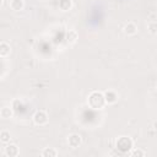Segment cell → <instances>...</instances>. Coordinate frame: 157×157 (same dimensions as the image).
Returning a JSON list of instances; mask_svg holds the SVG:
<instances>
[{
	"label": "cell",
	"instance_id": "obj_4",
	"mask_svg": "<svg viewBox=\"0 0 157 157\" xmlns=\"http://www.w3.org/2000/svg\"><path fill=\"white\" fill-rule=\"evenodd\" d=\"M103 94H104L105 103H107L108 105L115 104V103L118 102V99H119V94H118V92L114 91V90H107V91L103 92Z\"/></svg>",
	"mask_w": 157,
	"mask_h": 157
},
{
	"label": "cell",
	"instance_id": "obj_6",
	"mask_svg": "<svg viewBox=\"0 0 157 157\" xmlns=\"http://www.w3.org/2000/svg\"><path fill=\"white\" fill-rule=\"evenodd\" d=\"M4 155L7 157H17L20 155V148L16 144H11L9 142L4 150Z\"/></svg>",
	"mask_w": 157,
	"mask_h": 157
},
{
	"label": "cell",
	"instance_id": "obj_19",
	"mask_svg": "<svg viewBox=\"0 0 157 157\" xmlns=\"http://www.w3.org/2000/svg\"><path fill=\"white\" fill-rule=\"evenodd\" d=\"M37 1H43V0H37Z\"/></svg>",
	"mask_w": 157,
	"mask_h": 157
},
{
	"label": "cell",
	"instance_id": "obj_15",
	"mask_svg": "<svg viewBox=\"0 0 157 157\" xmlns=\"http://www.w3.org/2000/svg\"><path fill=\"white\" fill-rule=\"evenodd\" d=\"M147 31L152 36L157 34V21H150L147 23Z\"/></svg>",
	"mask_w": 157,
	"mask_h": 157
},
{
	"label": "cell",
	"instance_id": "obj_2",
	"mask_svg": "<svg viewBox=\"0 0 157 157\" xmlns=\"http://www.w3.org/2000/svg\"><path fill=\"white\" fill-rule=\"evenodd\" d=\"M115 147L121 155L129 153L134 148V140L130 136H125V135L119 136L115 141Z\"/></svg>",
	"mask_w": 157,
	"mask_h": 157
},
{
	"label": "cell",
	"instance_id": "obj_20",
	"mask_svg": "<svg viewBox=\"0 0 157 157\" xmlns=\"http://www.w3.org/2000/svg\"><path fill=\"white\" fill-rule=\"evenodd\" d=\"M85 1H88V0H85Z\"/></svg>",
	"mask_w": 157,
	"mask_h": 157
},
{
	"label": "cell",
	"instance_id": "obj_18",
	"mask_svg": "<svg viewBox=\"0 0 157 157\" xmlns=\"http://www.w3.org/2000/svg\"><path fill=\"white\" fill-rule=\"evenodd\" d=\"M156 91H157V82H156Z\"/></svg>",
	"mask_w": 157,
	"mask_h": 157
},
{
	"label": "cell",
	"instance_id": "obj_14",
	"mask_svg": "<svg viewBox=\"0 0 157 157\" xmlns=\"http://www.w3.org/2000/svg\"><path fill=\"white\" fill-rule=\"evenodd\" d=\"M11 141V134L9 130H1L0 131V142L4 145H7Z\"/></svg>",
	"mask_w": 157,
	"mask_h": 157
},
{
	"label": "cell",
	"instance_id": "obj_11",
	"mask_svg": "<svg viewBox=\"0 0 157 157\" xmlns=\"http://www.w3.org/2000/svg\"><path fill=\"white\" fill-rule=\"evenodd\" d=\"M65 38H66V42L69 44H75L77 42V39H78V33L75 29H69L66 32V37Z\"/></svg>",
	"mask_w": 157,
	"mask_h": 157
},
{
	"label": "cell",
	"instance_id": "obj_16",
	"mask_svg": "<svg viewBox=\"0 0 157 157\" xmlns=\"http://www.w3.org/2000/svg\"><path fill=\"white\" fill-rule=\"evenodd\" d=\"M128 155L131 156V157H142V156L146 155V152L144 150H141V148H132Z\"/></svg>",
	"mask_w": 157,
	"mask_h": 157
},
{
	"label": "cell",
	"instance_id": "obj_1",
	"mask_svg": "<svg viewBox=\"0 0 157 157\" xmlns=\"http://www.w3.org/2000/svg\"><path fill=\"white\" fill-rule=\"evenodd\" d=\"M87 104L92 109H102V108H104V105L107 103H105L103 92H101V91H92L88 94V97H87Z\"/></svg>",
	"mask_w": 157,
	"mask_h": 157
},
{
	"label": "cell",
	"instance_id": "obj_8",
	"mask_svg": "<svg viewBox=\"0 0 157 157\" xmlns=\"http://www.w3.org/2000/svg\"><path fill=\"white\" fill-rule=\"evenodd\" d=\"M10 54H11V47H10V44L2 40V42L0 43V58L5 59V58H7Z\"/></svg>",
	"mask_w": 157,
	"mask_h": 157
},
{
	"label": "cell",
	"instance_id": "obj_13",
	"mask_svg": "<svg viewBox=\"0 0 157 157\" xmlns=\"http://www.w3.org/2000/svg\"><path fill=\"white\" fill-rule=\"evenodd\" d=\"M42 157H56L58 156V151L54 147H45L42 152H40Z\"/></svg>",
	"mask_w": 157,
	"mask_h": 157
},
{
	"label": "cell",
	"instance_id": "obj_10",
	"mask_svg": "<svg viewBox=\"0 0 157 157\" xmlns=\"http://www.w3.org/2000/svg\"><path fill=\"white\" fill-rule=\"evenodd\" d=\"M25 7V1L23 0H11L10 1V9L15 12L22 11Z\"/></svg>",
	"mask_w": 157,
	"mask_h": 157
},
{
	"label": "cell",
	"instance_id": "obj_9",
	"mask_svg": "<svg viewBox=\"0 0 157 157\" xmlns=\"http://www.w3.org/2000/svg\"><path fill=\"white\" fill-rule=\"evenodd\" d=\"M0 117L2 119H10L13 117V108L12 107H9V105H4L1 109H0Z\"/></svg>",
	"mask_w": 157,
	"mask_h": 157
},
{
	"label": "cell",
	"instance_id": "obj_12",
	"mask_svg": "<svg viewBox=\"0 0 157 157\" xmlns=\"http://www.w3.org/2000/svg\"><path fill=\"white\" fill-rule=\"evenodd\" d=\"M58 6H59V10H61L63 12H66V11L71 10V7H72V0H59Z\"/></svg>",
	"mask_w": 157,
	"mask_h": 157
},
{
	"label": "cell",
	"instance_id": "obj_5",
	"mask_svg": "<svg viewBox=\"0 0 157 157\" xmlns=\"http://www.w3.org/2000/svg\"><path fill=\"white\" fill-rule=\"evenodd\" d=\"M81 144H82V137H81V135H78V134H71V135L67 136V145H69V147H71L72 150L80 147Z\"/></svg>",
	"mask_w": 157,
	"mask_h": 157
},
{
	"label": "cell",
	"instance_id": "obj_17",
	"mask_svg": "<svg viewBox=\"0 0 157 157\" xmlns=\"http://www.w3.org/2000/svg\"><path fill=\"white\" fill-rule=\"evenodd\" d=\"M4 1H5V0H1V2H0V6H1V7L4 6Z\"/></svg>",
	"mask_w": 157,
	"mask_h": 157
},
{
	"label": "cell",
	"instance_id": "obj_7",
	"mask_svg": "<svg viewBox=\"0 0 157 157\" xmlns=\"http://www.w3.org/2000/svg\"><path fill=\"white\" fill-rule=\"evenodd\" d=\"M123 31H124V33H125L126 36H135V34L137 33V26H136L134 22H128V23L124 26Z\"/></svg>",
	"mask_w": 157,
	"mask_h": 157
},
{
	"label": "cell",
	"instance_id": "obj_3",
	"mask_svg": "<svg viewBox=\"0 0 157 157\" xmlns=\"http://www.w3.org/2000/svg\"><path fill=\"white\" fill-rule=\"evenodd\" d=\"M32 120L36 125L38 126H44L49 123V117H48V113L45 110H37L33 117H32Z\"/></svg>",
	"mask_w": 157,
	"mask_h": 157
}]
</instances>
